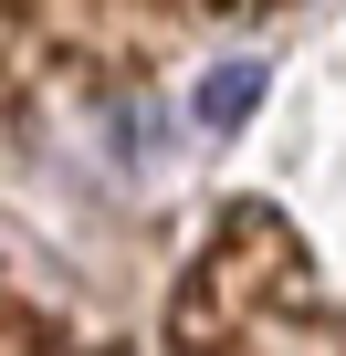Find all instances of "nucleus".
<instances>
[{
    "label": "nucleus",
    "instance_id": "1",
    "mask_svg": "<svg viewBox=\"0 0 346 356\" xmlns=\"http://www.w3.org/2000/svg\"><path fill=\"white\" fill-rule=\"evenodd\" d=\"M168 346H346V314H315V262L294 220L231 210L168 293Z\"/></svg>",
    "mask_w": 346,
    "mask_h": 356
},
{
    "label": "nucleus",
    "instance_id": "2",
    "mask_svg": "<svg viewBox=\"0 0 346 356\" xmlns=\"http://www.w3.org/2000/svg\"><path fill=\"white\" fill-rule=\"evenodd\" d=\"M273 0H42V32L74 53V63H95V74H126V63H147L157 42H179V32H221V22H262Z\"/></svg>",
    "mask_w": 346,
    "mask_h": 356
},
{
    "label": "nucleus",
    "instance_id": "3",
    "mask_svg": "<svg viewBox=\"0 0 346 356\" xmlns=\"http://www.w3.org/2000/svg\"><path fill=\"white\" fill-rule=\"evenodd\" d=\"M252 105H262V74H252V63H221V74L200 84V126H242Z\"/></svg>",
    "mask_w": 346,
    "mask_h": 356
}]
</instances>
